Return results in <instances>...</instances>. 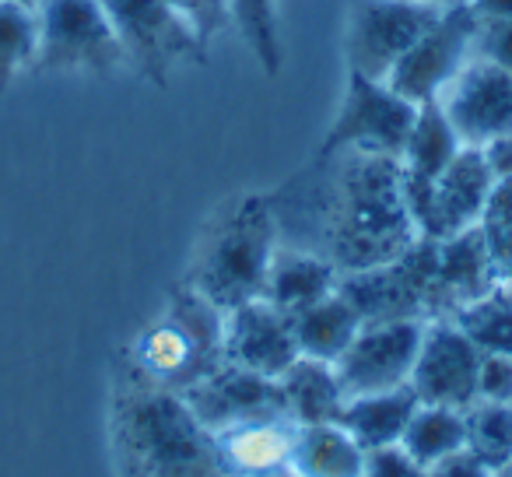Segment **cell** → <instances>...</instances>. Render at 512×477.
<instances>
[{
	"instance_id": "1",
	"label": "cell",
	"mask_w": 512,
	"mask_h": 477,
	"mask_svg": "<svg viewBox=\"0 0 512 477\" xmlns=\"http://www.w3.org/2000/svg\"><path fill=\"white\" fill-rule=\"evenodd\" d=\"M271 200L274 211H295L306 228L302 250L320 253L341 274L390 264L421 239L404 197V169L386 155L337 151L316 158L306 176Z\"/></svg>"
},
{
	"instance_id": "2",
	"label": "cell",
	"mask_w": 512,
	"mask_h": 477,
	"mask_svg": "<svg viewBox=\"0 0 512 477\" xmlns=\"http://www.w3.org/2000/svg\"><path fill=\"white\" fill-rule=\"evenodd\" d=\"M109 442L120 477H232L183 393L151 383L127 355L113 379Z\"/></svg>"
},
{
	"instance_id": "3",
	"label": "cell",
	"mask_w": 512,
	"mask_h": 477,
	"mask_svg": "<svg viewBox=\"0 0 512 477\" xmlns=\"http://www.w3.org/2000/svg\"><path fill=\"white\" fill-rule=\"evenodd\" d=\"M281 243L271 193H239L225 200L200 232L183 281L211 306L232 313L264 295L267 267Z\"/></svg>"
},
{
	"instance_id": "4",
	"label": "cell",
	"mask_w": 512,
	"mask_h": 477,
	"mask_svg": "<svg viewBox=\"0 0 512 477\" xmlns=\"http://www.w3.org/2000/svg\"><path fill=\"white\" fill-rule=\"evenodd\" d=\"M123 355L151 383L183 393L225 365V313L179 281L165 313L148 323Z\"/></svg>"
},
{
	"instance_id": "5",
	"label": "cell",
	"mask_w": 512,
	"mask_h": 477,
	"mask_svg": "<svg viewBox=\"0 0 512 477\" xmlns=\"http://www.w3.org/2000/svg\"><path fill=\"white\" fill-rule=\"evenodd\" d=\"M39 53L32 71L109 78L127 60L102 0H39Z\"/></svg>"
},
{
	"instance_id": "6",
	"label": "cell",
	"mask_w": 512,
	"mask_h": 477,
	"mask_svg": "<svg viewBox=\"0 0 512 477\" xmlns=\"http://www.w3.org/2000/svg\"><path fill=\"white\" fill-rule=\"evenodd\" d=\"M130 71L165 88L186 64H207V46L165 0H102Z\"/></svg>"
},
{
	"instance_id": "7",
	"label": "cell",
	"mask_w": 512,
	"mask_h": 477,
	"mask_svg": "<svg viewBox=\"0 0 512 477\" xmlns=\"http://www.w3.org/2000/svg\"><path fill=\"white\" fill-rule=\"evenodd\" d=\"M435 250H439V239H425L421 235L404 257L390 260V264L341 274L337 292L355 306L362 323H428L435 313Z\"/></svg>"
},
{
	"instance_id": "8",
	"label": "cell",
	"mask_w": 512,
	"mask_h": 477,
	"mask_svg": "<svg viewBox=\"0 0 512 477\" xmlns=\"http://www.w3.org/2000/svg\"><path fill=\"white\" fill-rule=\"evenodd\" d=\"M414 116H418V106L393 92L386 81L365 78L348 67L344 102L327 137L316 148V158L337 155V151H369V155H386L400 162Z\"/></svg>"
},
{
	"instance_id": "9",
	"label": "cell",
	"mask_w": 512,
	"mask_h": 477,
	"mask_svg": "<svg viewBox=\"0 0 512 477\" xmlns=\"http://www.w3.org/2000/svg\"><path fill=\"white\" fill-rule=\"evenodd\" d=\"M446 4L442 0H358L344 32L348 67L365 78L386 81L397 60L439 22Z\"/></svg>"
},
{
	"instance_id": "10",
	"label": "cell",
	"mask_w": 512,
	"mask_h": 477,
	"mask_svg": "<svg viewBox=\"0 0 512 477\" xmlns=\"http://www.w3.org/2000/svg\"><path fill=\"white\" fill-rule=\"evenodd\" d=\"M474 36L477 15L470 8V0H449L439 22L397 60L386 85L414 106L439 99L474 57Z\"/></svg>"
},
{
	"instance_id": "11",
	"label": "cell",
	"mask_w": 512,
	"mask_h": 477,
	"mask_svg": "<svg viewBox=\"0 0 512 477\" xmlns=\"http://www.w3.org/2000/svg\"><path fill=\"white\" fill-rule=\"evenodd\" d=\"M421 334H425V320L362 323V330L348 344V351L334 362L344 400L397 390V386L411 383Z\"/></svg>"
},
{
	"instance_id": "12",
	"label": "cell",
	"mask_w": 512,
	"mask_h": 477,
	"mask_svg": "<svg viewBox=\"0 0 512 477\" xmlns=\"http://www.w3.org/2000/svg\"><path fill=\"white\" fill-rule=\"evenodd\" d=\"M481 348L453 320H428L411 369V390L421 404L467 411L477 404Z\"/></svg>"
},
{
	"instance_id": "13",
	"label": "cell",
	"mask_w": 512,
	"mask_h": 477,
	"mask_svg": "<svg viewBox=\"0 0 512 477\" xmlns=\"http://www.w3.org/2000/svg\"><path fill=\"white\" fill-rule=\"evenodd\" d=\"M183 400L211 435L235 425H249V421L288 418L278 379L256 376L232 362L218 365L211 376L183 390Z\"/></svg>"
},
{
	"instance_id": "14",
	"label": "cell",
	"mask_w": 512,
	"mask_h": 477,
	"mask_svg": "<svg viewBox=\"0 0 512 477\" xmlns=\"http://www.w3.org/2000/svg\"><path fill=\"white\" fill-rule=\"evenodd\" d=\"M463 148H481L498 134H512V74L474 57L439 95Z\"/></svg>"
},
{
	"instance_id": "15",
	"label": "cell",
	"mask_w": 512,
	"mask_h": 477,
	"mask_svg": "<svg viewBox=\"0 0 512 477\" xmlns=\"http://www.w3.org/2000/svg\"><path fill=\"white\" fill-rule=\"evenodd\" d=\"M491 190H495V179L484 165L481 148H460L432 183V190L425 193V200L411 211L418 235L449 239V235L477 225Z\"/></svg>"
},
{
	"instance_id": "16",
	"label": "cell",
	"mask_w": 512,
	"mask_h": 477,
	"mask_svg": "<svg viewBox=\"0 0 512 477\" xmlns=\"http://www.w3.org/2000/svg\"><path fill=\"white\" fill-rule=\"evenodd\" d=\"M299 358L292 316L274 309L267 299H253L225 313V362L256 376L278 379Z\"/></svg>"
},
{
	"instance_id": "17",
	"label": "cell",
	"mask_w": 512,
	"mask_h": 477,
	"mask_svg": "<svg viewBox=\"0 0 512 477\" xmlns=\"http://www.w3.org/2000/svg\"><path fill=\"white\" fill-rule=\"evenodd\" d=\"M498 285L495 264L477 225L439 239L435 250V313L432 320H449L456 309L484 299Z\"/></svg>"
},
{
	"instance_id": "18",
	"label": "cell",
	"mask_w": 512,
	"mask_h": 477,
	"mask_svg": "<svg viewBox=\"0 0 512 477\" xmlns=\"http://www.w3.org/2000/svg\"><path fill=\"white\" fill-rule=\"evenodd\" d=\"M460 137H456L453 123H449L446 109L439 99L421 102L418 116H414L411 137L404 144V155H400V169H404V197L407 207H418L425 200V193L432 190V183L442 176L453 155L460 151Z\"/></svg>"
},
{
	"instance_id": "19",
	"label": "cell",
	"mask_w": 512,
	"mask_h": 477,
	"mask_svg": "<svg viewBox=\"0 0 512 477\" xmlns=\"http://www.w3.org/2000/svg\"><path fill=\"white\" fill-rule=\"evenodd\" d=\"M337 281H341V271L330 260H323L320 253L278 243L260 299H267L285 316H295L302 309L316 306L320 299H327V295H334Z\"/></svg>"
},
{
	"instance_id": "20",
	"label": "cell",
	"mask_w": 512,
	"mask_h": 477,
	"mask_svg": "<svg viewBox=\"0 0 512 477\" xmlns=\"http://www.w3.org/2000/svg\"><path fill=\"white\" fill-rule=\"evenodd\" d=\"M295 432H299V425L292 418H267V421H249V425L214 432V442H218L221 463L228 467V474L246 477V474H264V470L288 467Z\"/></svg>"
},
{
	"instance_id": "21",
	"label": "cell",
	"mask_w": 512,
	"mask_h": 477,
	"mask_svg": "<svg viewBox=\"0 0 512 477\" xmlns=\"http://www.w3.org/2000/svg\"><path fill=\"white\" fill-rule=\"evenodd\" d=\"M418 393L407 386H397V390H383V393H365V397H351L344 400L341 414H337V425L365 449H386L397 446L400 435H404L411 414L418 411Z\"/></svg>"
},
{
	"instance_id": "22",
	"label": "cell",
	"mask_w": 512,
	"mask_h": 477,
	"mask_svg": "<svg viewBox=\"0 0 512 477\" xmlns=\"http://www.w3.org/2000/svg\"><path fill=\"white\" fill-rule=\"evenodd\" d=\"M285 411L295 425H327L337 421L344 407V393L337 383V372L330 362L299 355L285 372L278 376Z\"/></svg>"
},
{
	"instance_id": "23",
	"label": "cell",
	"mask_w": 512,
	"mask_h": 477,
	"mask_svg": "<svg viewBox=\"0 0 512 477\" xmlns=\"http://www.w3.org/2000/svg\"><path fill=\"white\" fill-rule=\"evenodd\" d=\"M288 467L299 477H365V449L337 421L299 425Z\"/></svg>"
},
{
	"instance_id": "24",
	"label": "cell",
	"mask_w": 512,
	"mask_h": 477,
	"mask_svg": "<svg viewBox=\"0 0 512 477\" xmlns=\"http://www.w3.org/2000/svg\"><path fill=\"white\" fill-rule=\"evenodd\" d=\"M292 330H295V344H299V355L320 358V362L334 365L348 351V344L355 341L358 330H362V316L355 313V306L341 292H334L316 302V306L295 313Z\"/></svg>"
},
{
	"instance_id": "25",
	"label": "cell",
	"mask_w": 512,
	"mask_h": 477,
	"mask_svg": "<svg viewBox=\"0 0 512 477\" xmlns=\"http://www.w3.org/2000/svg\"><path fill=\"white\" fill-rule=\"evenodd\" d=\"M418 467H432V463L446 460V456L467 449V425H463V411L456 407H435V404H418V411L411 414L404 435L397 442Z\"/></svg>"
},
{
	"instance_id": "26",
	"label": "cell",
	"mask_w": 512,
	"mask_h": 477,
	"mask_svg": "<svg viewBox=\"0 0 512 477\" xmlns=\"http://www.w3.org/2000/svg\"><path fill=\"white\" fill-rule=\"evenodd\" d=\"M39 15L29 4L0 0V92H8L25 71L36 67Z\"/></svg>"
},
{
	"instance_id": "27",
	"label": "cell",
	"mask_w": 512,
	"mask_h": 477,
	"mask_svg": "<svg viewBox=\"0 0 512 477\" xmlns=\"http://www.w3.org/2000/svg\"><path fill=\"white\" fill-rule=\"evenodd\" d=\"M449 320L481 351L512 355V285H495L484 299L456 309Z\"/></svg>"
},
{
	"instance_id": "28",
	"label": "cell",
	"mask_w": 512,
	"mask_h": 477,
	"mask_svg": "<svg viewBox=\"0 0 512 477\" xmlns=\"http://www.w3.org/2000/svg\"><path fill=\"white\" fill-rule=\"evenodd\" d=\"M278 4L281 0H232V29H239V36L246 39L249 53L264 67L267 78H278L285 67Z\"/></svg>"
},
{
	"instance_id": "29",
	"label": "cell",
	"mask_w": 512,
	"mask_h": 477,
	"mask_svg": "<svg viewBox=\"0 0 512 477\" xmlns=\"http://www.w3.org/2000/svg\"><path fill=\"white\" fill-rule=\"evenodd\" d=\"M463 425H467V449L484 467L498 470L512 460V404L477 400L463 411Z\"/></svg>"
},
{
	"instance_id": "30",
	"label": "cell",
	"mask_w": 512,
	"mask_h": 477,
	"mask_svg": "<svg viewBox=\"0 0 512 477\" xmlns=\"http://www.w3.org/2000/svg\"><path fill=\"white\" fill-rule=\"evenodd\" d=\"M477 228H481L484 243H488L498 285H509L512 281V179L509 183H495Z\"/></svg>"
},
{
	"instance_id": "31",
	"label": "cell",
	"mask_w": 512,
	"mask_h": 477,
	"mask_svg": "<svg viewBox=\"0 0 512 477\" xmlns=\"http://www.w3.org/2000/svg\"><path fill=\"white\" fill-rule=\"evenodd\" d=\"M165 4L190 25L204 46L232 29V0H165Z\"/></svg>"
},
{
	"instance_id": "32",
	"label": "cell",
	"mask_w": 512,
	"mask_h": 477,
	"mask_svg": "<svg viewBox=\"0 0 512 477\" xmlns=\"http://www.w3.org/2000/svg\"><path fill=\"white\" fill-rule=\"evenodd\" d=\"M474 57L512 74V18H477Z\"/></svg>"
},
{
	"instance_id": "33",
	"label": "cell",
	"mask_w": 512,
	"mask_h": 477,
	"mask_svg": "<svg viewBox=\"0 0 512 477\" xmlns=\"http://www.w3.org/2000/svg\"><path fill=\"white\" fill-rule=\"evenodd\" d=\"M477 400L512 404V355H505V351H481V369H477Z\"/></svg>"
},
{
	"instance_id": "34",
	"label": "cell",
	"mask_w": 512,
	"mask_h": 477,
	"mask_svg": "<svg viewBox=\"0 0 512 477\" xmlns=\"http://www.w3.org/2000/svg\"><path fill=\"white\" fill-rule=\"evenodd\" d=\"M365 477H428V470L418 467L400 446H386L365 453Z\"/></svg>"
},
{
	"instance_id": "35",
	"label": "cell",
	"mask_w": 512,
	"mask_h": 477,
	"mask_svg": "<svg viewBox=\"0 0 512 477\" xmlns=\"http://www.w3.org/2000/svg\"><path fill=\"white\" fill-rule=\"evenodd\" d=\"M491 474H495V470L484 467L470 449H460V453L446 456V460L428 467V477H491Z\"/></svg>"
},
{
	"instance_id": "36",
	"label": "cell",
	"mask_w": 512,
	"mask_h": 477,
	"mask_svg": "<svg viewBox=\"0 0 512 477\" xmlns=\"http://www.w3.org/2000/svg\"><path fill=\"white\" fill-rule=\"evenodd\" d=\"M484 165H488L495 183H509L512 179V134H498L481 144Z\"/></svg>"
},
{
	"instance_id": "37",
	"label": "cell",
	"mask_w": 512,
	"mask_h": 477,
	"mask_svg": "<svg viewBox=\"0 0 512 477\" xmlns=\"http://www.w3.org/2000/svg\"><path fill=\"white\" fill-rule=\"evenodd\" d=\"M477 18H512V0H470Z\"/></svg>"
},
{
	"instance_id": "38",
	"label": "cell",
	"mask_w": 512,
	"mask_h": 477,
	"mask_svg": "<svg viewBox=\"0 0 512 477\" xmlns=\"http://www.w3.org/2000/svg\"><path fill=\"white\" fill-rule=\"evenodd\" d=\"M246 477H299L292 467H278V470H264V474H246Z\"/></svg>"
},
{
	"instance_id": "39",
	"label": "cell",
	"mask_w": 512,
	"mask_h": 477,
	"mask_svg": "<svg viewBox=\"0 0 512 477\" xmlns=\"http://www.w3.org/2000/svg\"><path fill=\"white\" fill-rule=\"evenodd\" d=\"M491 477H512V460H509V463H502V467H498Z\"/></svg>"
},
{
	"instance_id": "40",
	"label": "cell",
	"mask_w": 512,
	"mask_h": 477,
	"mask_svg": "<svg viewBox=\"0 0 512 477\" xmlns=\"http://www.w3.org/2000/svg\"><path fill=\"white\" fill-rule=\"evenodd\" d=\"M18 4H29V8H39V0H18Z\"/></svg>"
},
{
	"instance_id": "41",
	"label": "cell",
	"mask_w": 512,
	"mask_h": 477,
	"mask_svg": "<svg viewBox=\"0 0 512 477\" xmlns=\"http://www.w3.org/2000/svg\"><path fill=\"white\" fill-rule=\"evenodd\" d=\"M442 4H446V0H442Z\"/></svg>"
},
{
	"instance_id": "42",
	"label": "cell",
	"mask_w": 512,
	"mask_h": 477,
	"mask_svg": "<svg viewBox=\"0 0 512 477\" xmlns=\"http://www.w3.org/2000/svg\"><path fill=\"white\" fill-rule=\"evenodd\" d=\"M509 285H512V281H509Z\"/></svg>"
}]
</instances>
